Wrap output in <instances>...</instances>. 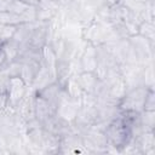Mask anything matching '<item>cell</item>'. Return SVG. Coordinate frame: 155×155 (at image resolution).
Masks as SVG:
<instances>
[{
  "instance_id": "1",
  "label": "cell",
  "mask_w": 155,
  "mask_h": 155,
  "mask_svg": "<svg viewBox=\"0 0 155 155\" xmlns=\"http://www.w3.org/2000/svg\"><path fill=\"white\" fill-rule=\"evenodd\" d=\"M149 88V86H137L131 91L126 92L125 96L120 99V109L124 111H143L145 96Z\"/></svg>"
},
{
  "instance_id": "2",
  "label": "cell",
  "mask_w": 155,
  "mask_h": 155,
  "mask_svg": "<svg viewBox=\"0 0 155 155\" xmlns=\"http://www.w3.org/2000/svg\"><path fill=\"white\" fill-rule=\"evenodd\" d=\"M27 93V85L19 76L10 78L6 90L7 96V107L11 109H16V107L19 104V102L24 98Z\"/></svg>"
},
{
  "instance_id": "3",
  "label": "cell",
  "mask_w": 155,
  "mask_h": 155,
  "mask_svg": "<svg viewBox=\"0 0 155 155\" xmlns=\"http://www.w3.org/2000/svg\"><path fill=\"white\" fill-rule=\"evenodd\" d=\"M78 80H79V85H80L82 92L91 93V94L94 93L97 86L101 82V79L93 71H82L78 76Z\"/></svg>"
},
{
  "instance_id": "4",
  "label": "cell",
  "mask_w": 155,
  "mask_h": 155,
  "mask_svg": "<svg viewBox=\"0 0 155 155\" xmlns=\"http://www.w3.org/2000/svg\"><path fill=\"white\" fill-rule=\"evenodd\" d=\"M80 64H81L82 71H93L94 73V70L97 68V64H98L96 47L90 46L85 51V53L80 58Z\"/></svg>"
},
{
  "instance_id": "5",
  "label": "cell",
  "mask_w": 155,
  "mask_h": 155,
  "mask_svg": "<svg viewBox=\"0 0 155 155\" xmlns=\"http://www.w3.org/2000/svg\"><path fill=\"white\" fill-rule=\"evenodd\" d=\"M23 23H27V21L22 15H17V13H13L11 11L0 12V24L18 27L19 24H23Z\"/></svg>"
},
{
  "instance_id": "6",
  "label": "cell",
  "mask_w": 155,
  "mask_h": 155,
  "mask_svg": "<svg viewBox=\"0 0 155 155\" xmlns=\"http://www.w3.org/2000/svg\"><path fill=\"white\" fill-rule=\"evenodd\" d=\"M138 34L148 39L149 41L154 40V24L151 21H143L138 25Z\"/></svg>"
},
{
  "instance_id": "7",
  "label": "cell",
  "mask_w": 155,
  "mask_h": 155,
  "mask_svg": "<svg viewBox=\"0 0 155 155\" xmlns=\"http://www.w3.org/2000/svg\"><path fill=\"white\" fill-rule=\"evenodd\" d=\"M17 27L13 25H6V24H0V40L5 44L7 41H10L16 31Z\"/></svg>"
},
{
  "instance_id": "8",
  "label": "cell",
  "mask_w": 155,
  "mask_h": 155,
  "mask_svg": "<svg viewBox=\"0 0 155 155\" xmlns=\"http://www.w3.org/2000/svg\"><path fill=\"white\" fill-rule=\"evenodd\" d=\"M154 91L150 87L147 92L145 101H144V109L143 110H154Z\"/></svg>"
},
{
  "instance_id": "9",
  "label": "cell",
  "mask_w": 155,
  "mask_h": 155,
  "mask_svg": "<svg viewBox=\"0 0 155 155\" xmlns=\"http://www.w3.org/2000/svg\"><path fill=\"white\" fill-rule=\"evenodd\" d=\"M2 45H4V42H2L1 40H0V47H2Z\"/></svg>"
}]
</instances>
